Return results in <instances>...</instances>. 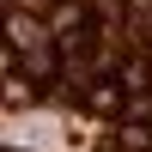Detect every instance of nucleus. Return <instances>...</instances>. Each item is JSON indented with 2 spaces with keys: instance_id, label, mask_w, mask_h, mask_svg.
I'll return each instance as SVG.
<instances>
[{
  "instance_id": "nucleus-1",
  "label": "nucleus",
  "mask_w": 152,
  "mask_h": 152,
  "mask_svg": "<svg viewBox=\"0 0 152 152\" xmlns=\"http://www.w3.org/2000/svg\"><path fill=\"white\" fill-rule=\"evenodd\" d=\"M91 104L104 110V116H122V91H116V85H97V91H91Z\"/></svg>"
},
{
  "instance_id": "nucleus-2",
  "label": "nucleus",
  "mask_w": 152,
  "mask_h": 152,
  "mask_svg": "<svg viewBox=\"0 0 152 152\" xmlns=\"http://www.w3.org/2000/svg\"><path fill=\"white\" fill-rule=\"evenodd\" d=\"M122 146H128V152H146V146H152V128L128 122V128H122Z\"/></svg>"
}]
</instances>
